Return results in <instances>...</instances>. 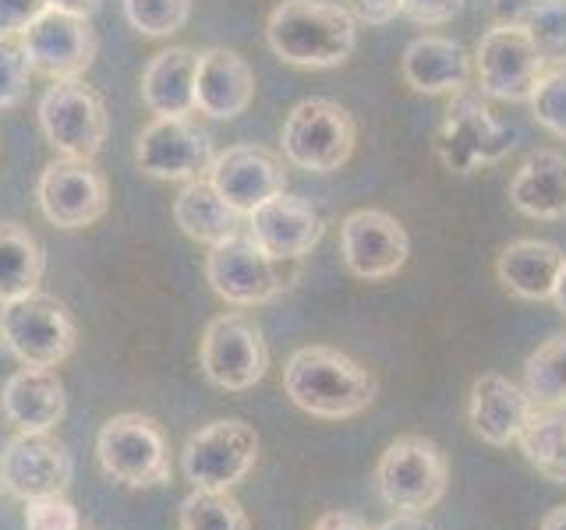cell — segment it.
Masks as SVG:
<instances>
[{
	"mask_svg": "<svg viewBox=\"0 0 566 530\" xmlns=\"http://www.w3.org/2000/svg\"><path fill=\"white\" fill-rule=\"evenodd\" d=\"M517 146V131L495 120L482 96L453 93L442 128L436 135V152L442 167L453 173H474L500 159Z\"/></svg>",
	"mask_w": 566,
	"mask_h": 530,
	"instance_id": "obj_10",
	"label": "cell"
},
{
	"mask_svg": "<svg viewBox=\"0 0 566 530\" xmlns=\"http://www.w3.org/2000/svg\"><path fill=\"white\" fill-rule=\"evenodd\" d=\"M265 43L283 64L326 71L358 46V22L333 0H280L265 18Z\"/></svg>",
	"mask_w": 566,
	"mask_h": 530,
	"instance_id": "obj_2",
	"label": "cell"
},
{
	"mask_svg": "<svg viewBox=\"0 0 566 530\" xmlns=\"http://www.w3.org/2000/svg\"><path fill=\"white\" fill-rule=\"evenodd\" d=\"M524 29L545 61H566V0H535Z\"/></svg>",
	"mask_w": 566,
	"mask_h": 530,
	"instance_id": "obj_33",
	"label": "cell"
},
{
	"mask_svg": "<svg viewBox=\"0 0 566 530\" xmlns=\"http://www.w3.org/2000/svg\"><path fill=\"white\" fill-rule=\"evenodd\" d=\"M195 75L199 53L188 46L159 50L142 71V103L156 117H191L195 114Z\"/></svg>",
	"mask_w": 566,
	"mask_h": 530,
	"instance_id": "obj_25",
	"label": "cell"
},
{
	"mask_svg": "<svg viewBox=\"0 0 566 530\" xmlns=\"http://www.w3.org/2000/svg\"><path fill=\"white\" fill-rule=\"evenodd\" d=\"M35 202L40 212L61 230L93 226L111 209V184L93 159L61 156L35 181Z\"/></svg>",
	"mask_w": 566,
	"mask_h": 530,
	"instance_id": "obj_14",
	"label": "cell"
},
{
	"mask_svg": "<svg viewBox=\"0 0 566 530\" xmlns=\"http://www.w3.org/2000/svg\"><path fill=\"white\" fill-rule=\"evenodd\" d=\"M32 82L29 53L18 35H0V110H14L18 103H25Z\"/></svg>",
	"mask_w": 566,
	"mask_h": 530,
	"instance_id": "obj_35",
	"label": "cell"
},
{
	"mask_svg": "<svg viewBox=\"0 0 566 530\" xmlns=\"http://www.w3.org/2000/svg\"><path fill=\"white\" fill-rule=\"evenodd\" d=\"M124 18L142 35H174L188 25L191 0H124Z\"/></svg>",
	"mask_w": 566,
	"mask_h": 530,
	"instance_id": "obj_32",
	"label": "cell"
},
{
	"mask_svg": "<svg viewBox=\"0 0 566 530\" xmlns=\"http://www.w3.org/2000/svg\"><path fill=\"white\" fill-rule=\"evenodd\" d=\"M531 414H535V403L524 393V385L510 382L500 371H485V375L474 379L468 400V421L471 432L485 446L503 449L510 442H517Z\"/></svg>",
	"mask_w": 566,
	"mask_h": 530,
	"instance_id": "obj_20",
	"label": "cell"
},
{
	"mask_svg": "<svg viewBox=\"0 0 566 530\" xmlns=\"http://www.w3.org/2000/svg\"><path fill=\"white\" fill-rule=\"evenodd\" d=\"M0 340L29 368H57L78 343V326L57 297L35 290L0 305Z\"/></svg>",
	"mask_w": 566,
	"mask_h": 530,
	"instance_id": "obj_6",
	"label": "cell"
},
{
	"mask_svg": "<svg viewBox=\"0 0 566 530\" xmlns=\"http://www.w3.org/2000/svg\"><path fill=\"white\" fill-rule=\"evenodd\" d=\"M71 477H75V459L64 442L50 438V432H18L0 453V485L22 502L64 495Z\"/></svg>",
	"mask_w": 566,
	"mask_h": 530,
	"instance_id": "obj_16",
	"label": "cell"
},
{
	"mask_svg": "<svg viewBox=\"0 0 566 530\" xmlns=\"http://www.w3.org/2000/svg\"><path fill=\"white\" fill-rule=\"evenodd\" d=\"M524 393L535 406H566V336L545 340L524 361Z\"/></svg>",
	"mask_w": 566,
	"mask_h": 530,
	"instance_id": "obj_30",
	"label": "cell"
},
{
	"mask_svg": "<svg viewBox=\"0 0 566 530\" xmlns=\"http://www.w3.org/2000/svg\"><path fill=\"white\" fill-rule=\"evenodd\" d=\"M46 252L40 237L22 223H0V305L40 290Z\"/></svg>",
	"mask_w": 566,
	"mask_h": 530,
	"instance_id": "obj_28",
	"label": "cell"
},
{
	"mask_svg": "<svg viewBox=\"0 0 566 530\" xmlns=\"http://www.w3.org/2000/svg\"><path fill=\"white\" fill-rule=\"evenodd\" d=\"M464 8V0H400V14L418 25H442Z\"/></svg>",
	"mask_w": 566,
	"mask_h": 530,
	"instance_id": "obj_38",
	"label": "cell"
},
{
	"mask_svg": "<svg viewBox=\"0 0 566 530\" xmlns=\"http://www.w3.org/2000/svg\"><path fill=\"white\" fill-rule=\"evenodd\" d=\"M50 8L88 18V14H96V11H99V0H50Z\"/></svg>",
	"mask_w": 566,
	"mask_h": 530,
	"instance_id": "obj_43",
	"label": "cell"
},
{
	"mask_svg": "<svg viewBox=\"0 0 566 530\" xmlns=\"http://www.w3.org/2000/svg\"><path fill=\"white\" fill-rule=\"evenodd\" d=\"M209 184L238 216H252L259 205L287 191V170L276 152L262 146H230L212 159Z\"/></svg>",
	"mask_w": 566,
	"mask_h": 530,
	"instance_id": "obj_18",
	"label": "cell"
},
{
	"mask_svg": "<svg viewBox=\"0 0 566 530\" xmlns=\"http://www.w3.org/2000/svg\"><path fill=\"white\" fill-rule=\"evenodd\" d=\"M29 53L32 71L64 82V78H82L88 64L96 57V32L88 25V18L46 8L35 22L18 35Z\"/></svg>",
	"mask_w": 566,
	"mask_h": 530,
	"instance_id": "obj_15",
	"label": "cell"
},
{
	"mask_svg": "<svg viewBox=\"0 0 566 530\" xmlns=\"http://www.w3.org/2000/svg\"><path fill=\"white\" fill-rule=\"evenodd\" d=\"M354 22L365 25H389L400 14V0H347Z\"/></svg>",
	"mask_w": 566,
	"mask_h": 530,
	"instance_id": "obj_39",
	"label": "cell"
},
{
	"mask_svg": "<svg viewBox=\"0 0 566 530\" xmlns=\"http://www.w3.org/2000/svg\"><path fill=\"white\" fill-rule=\"evenodd\" d=\"M103 474L124 488H156L170 481V449L164 428L146 414H114L96 435Z\"/></svg>",
	"mask_w": 566,
	"mask_h": 530,
	"instance_id": "obj_5",
	"label": "cell"
},
{
	"mask_svg": "<svg viewBox=\"0 0 566 530\" xmlns=\"http://www.w3.org/2000/svg\"><path fill=\"white\" fill-rule=\"evenodd\" d=\"M174 223L181 226L185 237L212 247L238 234L241 216L220 199V191L209 184V177H199V181H185V188L177 191Z\"/></svg>",
	"mask_w": 566,
	"mask_h": 530,
	"instance_id": "obj_27",
	"label": "cell"
},
{
	"mask_svg": "<svg viewBox=\"0 0 566 530\" xmlns=\"http://www.w3.org/2000/svg\"><path fill=\"white\" fill-rule=\"evenodd\" d=\"M358 146V124L350 110L333 99H305L283 120V159L308 173H336Z\"/></svg>",
	"mask_w": 566,
	"mask_h": 530,
	"instance_id": "obj_4",
	"label": "cell"
},
{
	"mask_svg": "<svg viewBox=\"0 0 566 530\" xmlns=\"http://www.w3.org/2000/svg\"><path fill=\"white\" fill-rule=\"evenodd\" d=\"M25 530H82V512L67 495H43L25 502Z\"/></svg>",
	"mask_w": 566,
	"mask_h": 530,
	"instance_id": "obj_36",
	"label": "cell"
},
{
	"mask_svg": "<svg viewBox=\"0 0 566 530\" xmlns=\"http://www.w3.org/2000/svg\"><path fill=\"white\" fill-rule=\"evenodd\" d=\"M376 530H432V527L424 523V517H418V512H397V517H389Z\"/></svg>",
	"mask_w": 566,
	"mask_h": 530,
	"instance_id": "obj_42",
	"label": "cell"
},
{
	"mask_svg": "<svg viewBox=\"0 0 566 530\" xmlns=\"http://www.w3.org/2000/svg\"><path fill=\"white\" fill-rule=\"evenodd\" d=\"M323 212L308 199H297V194L287 191H280L276 199L259 205L248 216V237L276 262H301L323 241Z\"/></svg>",
	"mask_w": 566,
	"mask_h": 530,
	"instance_id": "obj_19",
	"label": "cell"
},
{
	"mask_svg": "<svg viewBox=\"0 0 566 530\" xmlns=\"http://www.w3.org/2000/svg\"><path fill=\"white\" fill-rule=\"evenodd\" d=\"M379 499L397 512H429L450 488V464L432 438L400 435L376 464Z\"/></svg>",
	"mask_w": 566,
	"mask_h": 530,
	"instance_id": "obj_3",
	"label": "cell"
},
{
	"mask_svg": "<svg viewBox=\"0 0 566 530\" xmlns=\"http://www.w3.org/2000/svg\"><path fill=\"white\" fill-rule=\"evenodd\" d=\"M283 393L312 417L344 421L365 414L376 400V379L336 347H301L283 364Z\"/></svg>",
	"mask_w": 566,
	"mask_h": 530,
	"instance_id": "obj_1",
	"label": "cell"
},
{
	"mask_svg": "<svg viewBox=\"0 0 566 530\" xmlns=\"http://www.w3.org/2000/svg\"><path fill=\"white\" fill-rule=\"evenodd\" d=\"M510 202L527 220H566V152H531L510 181Z\"/></svg>",
	"mask_w": 566,
	"mask_h": 530,
	"instance_id": "obj_24",
	"label": "cell"
},
{
	"mask_svg": "<svg viewBox=\"0 0 566 530\" xmlns=\"http://www.w3.org/2000/svg\"><path fill=\"white\" fill-rule=\"evenodd\" d=\"M400 71L415 93H464L471 78V57L464 46L457 40H447V35H418L415 43H407Z\"/></svg>",
	"mask_w": 566,
	"mask_h": 530,
	"instance_id": "obj_23",
	"label": "cell"
},
{
	"mask_svg": "<svg viewBox=\"0 0 566 530\" xmlns=\"http://www.w3.org/2000/svg\"><path fill=\"white\" fill-rule=\"evenodd\" d=\"M0 414L18 432H50L67 414L64 382L53 368H18L0 389Z\"/></svg>",
	"mask_w": 566,
	"mask_h": 530,
	"instance_id": "obj_22",
	"label": "cell"
},
{
	"mask_svg": "<svg viewBox=\"0 0 566 530\" xmlns=\"http://www.w3.org/2000/svg\"><path fill=\"white\" fill-rule=\"evenodd\" d=\"M531 114L542 124L545 131H553L556 138H566V64L545 67V75L538 78L535 93H531Z\"/></svg>",
	"mask_w": 566,
	"mask_h": 530,
	"instance_id": "obj_34",
	"label": "cell"
},
{
	"mask_svg": "<svg viewBox=\"0 0 566 530\" xmlns=\"http://www.w3.org/2000/svg\"><path fill=\"white\" fill-rule=\"evenodd\" d=\"M202 375L227 393H244L265 379L270 368V347H265L262 326L244 311H223L209 318L199 340Z\"/></svg>",
	"mask_w": 566,
	"mask_h": 530,
	"instance_id": "obj_8",
	"label": "cell"
},
{
	"mask_svg": "<svg viewBox=\"0 0 566 530\" xmlns=\"http://www.w3.org/2000/svg\"><path fill=\"white\" fill-rule=\"evenodd\" d=\"M492 8H495V18H500V22L524 25L531 8H535V0H492Z\"/></svg>",
	"mask_w": 566,
	"mask_h": 530,
	"instance_id": "obj_41",
	"label": "cell"
},
{
	"mask_svg": "<svg viewBox=\"0 0 566 530\" xmlns=\"http://www.w3.org/2000/svg\"><path fill=\"white\" fill-rule=\"evenodd\" d=\"M517 446L545 481L566 488V406H535Z\"/></svg>",
	"mask_w": 566,
	"mask_h": 530,
	"instance_id": "obj_29",
	"label": "cell"
},
{
	"mask_svg": "<svg viewBox=\"0 0 566 530\" xmlns=\"http://www.w3.org/2000/svg\"><path fill=\"white\" fill-rule=\"evenodd\" d=\"M548 61L527 35L524 25L495 22L474 46V75L478 88L492 99L527 103Z\"/></svg>",
	"mask_w": 566,
	"mask_h": 530,
	"instance_id": "obj_11",
	"label": "cell"
},
{
	"mask_svg": "<svg viewBox=\"0 0 566 530\" xmlns=\"http://www.w3.org/2000/svg\"><path fill=\"white\" fill-rule=\"evenodd\" d=\"M255 99V71L241 53L212 46L199 53V75H195V110L212 120H234Z\"/></svg>",
	"mask_w": 566,
	"mask_h": 530,
	"instance_id": "obj_21",
	"label": "cell"
},
{
	"mask_svg": "<svg viewBox=\"0 0 566 530\" xmlns=\"http://www.w3.org/2000/svg\"><path fill=\"white\" fill-rule=\"evenodd\" d=\"M563 262L566 255L556 244L521 237L506 244L503 255L495 258V276H500L503 287L521 300H553Z\"/></svg>",
	"mask_w": 566,
	"mask_h": 530,
	"instance_id": "obj_26",
	"label": "cell"
},
{
	"mask_svg": "<svg viewBox=\"0 0 566 530\" xmlns=\"http://www.w3.org/2000/svg\"><path fill=\"white\" fill-rule=\"evenodd\" d=\"M40 128L61 156L96 159L103 149L111 120H106L103 96L82 78L53 82L40 99Z\"/></svg>",
	"mask_w": 566,
	"mask_h": 530,
	"instance_id": "obj_12",
	"label": "cell"
},
{
	"mask_svg": "<svg viewBox=\"0 0 566 530\" xmlns=\"http://www.w3.org/2000/svg\"><path fill=\"white\" fill-rule=\"evenodd\" d=\"M212 159V135L191 117H153L135 138V163L156 181H199Z\"/></svg>",
	"mask_w": 566,
	"mask_h": 530,
	"instance_id": "obj_13",
	"label": "cell"
},
{
	"mask_svg": "<svg viewBox=\"0 0 566 530\" xmlns=\"http://www.w3.org/2000/svg\"><path fill=\"white\" fill-rule=\"evenodd\" d=\"M46 8L50 0H0V35H22Z\"/></svg>",
	"mask_w": 566,
	"mask_h": 530,
	"instance_id": "obj_37",
	"label": "cell"
},
{
	"mask_svg": "<svg viewBox=\"0 0 566 530\" xmlns=\"http://www.w3.org/2000/svg\"><path fill=\"white\" fill-rule=\"evenodd\" d=\"M312 530H371L365 517H358V512H347V509H333V512H323Z\"/></svg>",
	"mask_w": 566,
	"mask_h": 530,
	"instance_id": "obj_40",
	"label": "cell"
},
{
	"mask_svg": "<svg viewBox=\"0 0 566 530\" xmlns=\"http://www.w3.org/2000/svg\"><path fill=\"white\" fill-rule=\"evenodd\" d=\"M291 262H276L262 252L252 237H227L209 247L206 255V279L212 294L234 308L270 305L291 287L297 269H287Z\"/></svg>",
	"mask_w": 566,
	"mask_h": 530,
	"instance_id": "obj_7",
	"label": "cell"
},
{
	"mask_svg": "<svg viewBox=\"0 0 566 530\" xmlns=\"http://www.w3.org/2000/svg\"><path fill=\"white\" fill-rule=\"evenodd\" d=\"M538 530H566V506H556V509H548Z\"/></svg>",
	"mask_w": 566,
	"mask_h": 530,
	"instance_id": "obj_44",
	"label": "cell"
},
{
	"mask_svg": "<svg viewBox=\"0 0 566 530\" xmlns=\"http://www.w3.org/2000/svg\"><path fill=\"white\" fill-rule=\"evenodd\" d=\"M259 464V435L238 417L209 421L181 449V474L191 488L230 491Z\"/></svg>",
	"mask_w": 566,
	"mask_h": 530,
	"instance_id": "obj_9",
	"label": "cell"
},
{
	"mask_svg": "<svg viewBox=\"0 0 566 530\" xmlns=\"http://www.w3.org/2000/svg\"><path fill=\"white\" fill-rule=\"evenodd\" d=\"M181 530H252L244 506L230 491H202L195 488L177 509Z\"/></svg>",
	"mask_w": 566,
	"mask_h": 530,
	"instance_id": "obj_31",
	"label": "cell"
},
{
	"mask_svg": "<svg viewBox=\"0 0 566 530\" xmlns=\"http://www.w3.org/2000/svg\"><path fill=\"white\" fill-rule=\"evenodd\" d=\"M553 300H556V308H559V311L566 315V262H563V269H559V279H556Z\"/></svg>",
	"mask_w": 566,
	"mask_h": 530,
	"instance_id": "obj_45",
	"label": "cell"
},
{
	"mask_svg": "<svg viewBox=\"0 0 566 530\" xmlns=\"http://www.w3.org/2000/svg\"><path fill=\"white\" fill-rule=\"evenodd\" d=\"M407 255H411L407 230L382 209H354L340 223V258L350 276L368 283L389 279L407 265Z\"/></svg>",
	"mask_w": 566,
	"mask_h": 530,
	"instance_id": "obj_17",
	"label": "cell"
}]
</instances>
